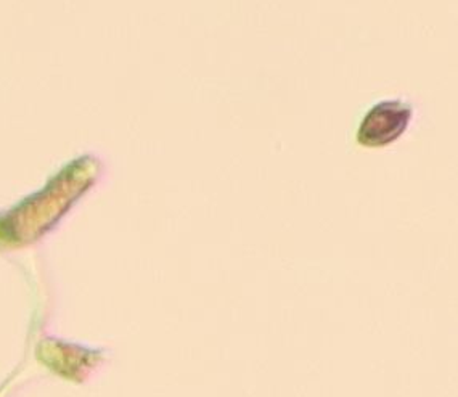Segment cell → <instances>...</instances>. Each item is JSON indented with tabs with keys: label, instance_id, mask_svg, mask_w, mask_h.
<instances>
[{
	"label": "cell",
	"instance_id": "1",
	"mask_svg": "<svg viewBox=\"0 0 458 397\" xmlns=\"http://www.w3.org/2000/svg\"><path fill=\"white\" fill-rule=\"evenodd\" d=\"M411 118V105L399 98L373 105L359 126L357 143L367 148H383L405 134Z\"/></svg>",
	"mask_w": 458,
	"mask_h": 397
}]
</instances>
